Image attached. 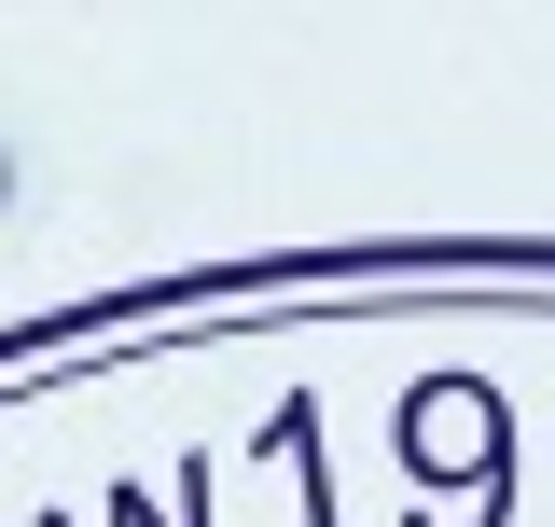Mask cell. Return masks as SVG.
Here are the masks:
<instances>
[{
  "label": "cell",
  "mask_w": 555,
  "mask_h": 527,
  "mask_svg": "<svg viewBox=\"0 0 555 527\" xmlns=\"http://www.w3.org/2000/svg\"><path fill=\"white\" fill-rule=\"evenodd\" d=\"M0 208H14V153H0Z\"/></svg>",
  "instance_id": "6da1fadb"
}]
</instances>
